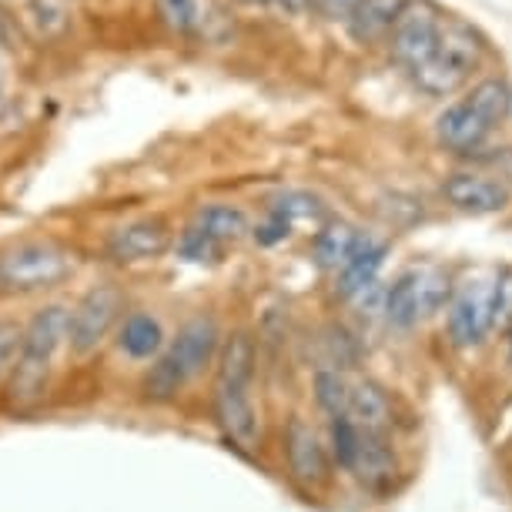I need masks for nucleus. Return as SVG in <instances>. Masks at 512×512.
<instances>
[{"label":"nucleus","mask_w":512,"mask_h":512,"mask_svg":"<svg viewBox=\"0 0 512 512\" xmlns=\"http://www.w3.org/2000/svg\"><path fill=\"white\" fill-rule=\"evenodd\" d=\"M195 228L205 231L208 238H215L218 245L225 241H238L241 235L248 231V218L241 208H231V205H208L198 211V221Z\"/></svg>","instance_id":"23"},{"label":"nucleus","mask_w":512,"mask_h":512,"mask_svg":"<svg viewBox=\"0 0 512 512\" xmlns=\"http://www.w3.org/2000/svg\"><path fill=\"white\" fill-rule=\"evenodd\" d=\"M489 134H492V124L482 118V114L472 108L466 98L449 104V108L442 111L439 121H436L439 144H442V148H449V151H459V154L479 151L482 144L489 141Z\"/></svg>","instance_id":"11"},{"label":"nucleus","mask_w":512,"mask_h":512,"mask_svg":"<svg viewBox=\"0 0 512 512\" xmlns=\"http://www.w3.org/2000/svg\"><path fill=\"white\" fill-rule=\"evenodd\" d=\"M359 4L362 0H312V7L325 17V21H342V24H349V17L355 14Z\"/></svg>","instance_id":"32"},{"label":"nucleus","mask_w":512,"mask_h":512,"mask_svg":"<svg viewBox=\"0 0 512 512\" xmlns=\"http://www.w3.org/2000/svg\"><path fill=\"white\" fill-rule=\"evenodd\" d=\"M171 245V231L158 218H141L121 225L108 238V255L114 262H144V258H158Z\"/></svg>","instance_id":"10"},{"label":"nucleus","mask_w":512,"mask_h":512,"mask_svg":"<svg viewBox=\"0 0 512 512\" xmlns=\"http://www.w3.org/2000/svg\"><path fill=\"white\" fill-rule=\"evenodd\" d=\"M118 318H121L118 288H111V285L91 288L71 312V332H67V342H71V349L77 355H91L104 338L111 335V328L118 325Z\"/></svg>","instance_id":"7"},{"label":"nucleus","mask_w":512,"mask_h":512,"mask_svg":"<svg viewBox=\"0 0 512 512\" xmlns=\"http://www.w3.org/2000/svg\"><path fill=\"white\" fill-rule=\"evenodd\" d=\"M482 54H486V47H482L479 34L472 27L446 21L436 54L422 67H415L412 81L419 84V91L432 94V98H449L459 88H466L472 71L482 64Z\"/></svg>","instance_id":"2"},{"label":"nucleus","mask_w":512,"mask_h":512,"mask_svg":"<svg viewBox=\"0 0 512 512\" xmlns=\"http://www.w3.org/2000/svg\"><path fill=\"white\" fill-rule=\"evenodd\" d=\"M502 338H506V352H509V362H512V325H509V332Z\"/></svg>","instance_id":"34"},{"label":"nucleus","mask_w":512,"mask_h":512,"mask_svg":"<svg viewBox=\"0 0 512 512\" xmlns=\"http://www.w3.org/2000/svg\"><path fill=\"white\" fill-rule=\"evenodd\" d=\"M221 352V328L211 315H195L191 322L178 328V335L171 338L164 359L175 365V372L181 375V382L198 379L211 362H218Z\"/></svg>","instance_id":"8"},{"label":"nucleus","mask_w":512,"mask_h":512,"mask_svg":"<svg viewBox=\"0 0 512 512\" xmlns=\"http://www.w3.org/2000/svg\"><path fill=\"white\" fill-rule=\"evenodd\" d=\"M442 27H446V21H442V11L432 0H405L402 14L395 17V24L389 31L392 57L409 67V71L422 67L436 54Z\"/></svg>","instance_id":"4"},{"label":"nucleus","mask_w":512,"mask_h":512,"mask_svg":"<svg viewBox=\"0 0 512 512\" xmlns=\"http://www.w3.org/2000/svg\"><path fill=\"white\" fill-rule=\"evenodd\" d=\"M385 255H389V248H385L382 241L362 238V245L355 248V255L345 262L342 272L335 275V295L345 298V302H352V298H359L365 288H372L379 282Z\"/></svg>","instance_id":"14"},{"label":"nucleus","mask_w":512,"mask_h":512,"mask_svg":"<svg viewBox=\"0 0 512 512\" xmlns=\"http://www.w3.org/2000/svg\"><path fill=\"white\" fill-rule=\"evenodd\" d=\"M466 101L492 124V128L512 114V91L502 77H486V81H479L476 88L466 94Z\"/></svg>","instance_id":"22"},{"label":"nucleus","mask_w":512,"mask_h":512,"mask_svg":"<svg viewBox=\"0 0 512 512\" xmlns=\"http://www.w3.org/2000/svg\"><path fill=\"white\" fill-rule=\"evenodd\" d=\"M272 211L278 218H285L288 225H298V221L302 225H322L325 221V205L308 191H285V195L275 198Z\"/></svg>","instance_id":"25"},{"label":"nucleus","mask_w":512,"mask_h":512,"mask_svg":"<svg viewBox=\"0 0 512 512\" xmlns=\"http://www.w3.org/2000/svg\"><path fill=\"white\" fill-rule=\"evenodd\" d=\"M442 198L462 215H496L509 205V188L499 178L482 175V171H456L442 181Z\"/></svg>","instance_id":"9"},{"label":"nucleus","mask_w":512,"mask_h":512,"mask_svg":"<svg viewBox=\"0 0 512 512\" xmlns=\"http://www.w3.org/2000/svg\"><path fill=\"white\" fill-rule=\"evenodd\" d=\"M118 345L121 352L128 355V359H154L161 349H164V328L154 315L148 312H134L124 318L121 325V335H118Z\"/></svg>","instance_id":"20"},{"label":"nucleus","mask_w":512,"mask_h":512,"mask_svg":"<svg viewBox=\"0 0 512 512\" xmlns=\"http://www.w3.org/2000/svg\"><path fill=\"white\" fill-rule=\"evenodd\" d=\"M24 345V328L17 322H0V375L11 369V362L21 355Z\"/></svg>","instance_id":"29"},{"label":"nucleus","mask_w":512,"mask_h":512,"mask_svg":"<svg viewBox=\"0 0 512 512\" xmlns=\"http://www.w3.org/2000/svg\"><path fill=\"white\" fill-rule=\"evenodd\" d=\"M258 4H265V0H258Z\"/></svg>","instance_id":"36"},{"label":"nucleus","mask_w":512,"mask_h":512,"mask_svg":"<svg viewBox=\"0 0 512 512\" xmlns=\"http://www.w3.org/2000/svg\"><path fill=\"white\" fill-rule=\"evenodd\" d=\"M181 389H185V382H181L175 365L164 359V355L151 365L148 375H144V382H141V392L148 402H171Z\"/></svg>","instance_id":"26"},{"label":"nucleus","mask_w":512,"mask_h":512,"mask_svg":"<svg viewBox=\"0 0 512 512\" xmlns=\"http://www.w3.org/2000/svg\"><path fill=\"white\" fill-rule=\"evenodd\" d=\"M71 272V255L51 241H27L0 255V292L51 288Z\"/></svg>","instance_id":"3"},{"label":"nucleus","mask_w":512,"mask_h":512,"mask_svg":"<svg viewBox=\"0 0 512 512\" xmlns=\"http://www.w3.org/2000/svg\"><path fill=\"white\" fill-rule=\"evenodd\" d=\"M215 419L228 442L238 449H255L262 436V419H258L251 392H218L215 389Z\"/></svg>","instance_id":"13"},{"label":"nucleus","mask_w":512,"mask_h":512,"mask_svg":"<svg viewBox=\"0 0 512 512\" xmlns=\"http://www.w3.org/2000/svg\"><path fill=\"white\" fill-rule=\"evenodd\" d=\"M362 245V235L345 221H335V225H322V231L315 235L312 245V258L322 272H342L345 262L355 255V248Z\"/></svg>","instance_id":"18"},{"label":"nucleus","mask_w":512,"mask_h":512,"mask_svg":"<svg viewBox=\"0 0 512 512\" xmlns=\"http://www.w3.org/2000/svg\"><path fill=\"white\" fill-rule=\"evenodd\" d=\"M446 332L456 349H476L492 332V282H462L446 305Z\"/></svg>","instance_id":"6"},{"label":"nucleus","mask_w":512,"mask_h":512,"mask_svg":"<svg viewBox=\"0 0 512 512\" xmlns=\"http://www.w3.org/2000/svg\"><path fill=\"white\" fill-rule=\"evenodd\" d=\"M178 251L188 258V262H205V258H211V255L218 251V241H215V238H208L201 228H188V231H185V238H181Z\"/></svg>","instance_id":"28"},{"label":"nucleus","mask_w":512,"mask_h":512,"mask_svg":"<svg viewBox=\"0 0 512 512\" xmlns=\"http://www.w3.org/2000/svg\"><path fill=\"white\" fill-rule=\"evenodd\" d=\"M349 419L362 432H389L395 422L392 395L375 379H355L349 389Z\"/></svg>","instance_id":"15"},{"label":"nucleus","mask_w":512,"mask_h":512,"mask_svg":"<svg viewBox=\"0 0 512 512\" xmlns=\"http://www.w3.org/2000/svg\"><path fill=\"white\" fill-rule=\"evenodd\" d=\"M385 322L395 332H409V328L419 325V318H425L422 312V272L412 268V272L399 275L385 292Z\"/></svg>","instance_id":"16"},{"label":"nucleus","mask_w":512,"mask_h":512,"mask_svg":"<svg viewBox=\"0 0 512 512\" xmlns=\"http://www.w3.org/2000/svg\"><path fill=\"white\" fill-rule=\"evenodd\" d=\"M0 41H4V17H0Z\"/></svg>","instance_id":"35"},{"label":"nucleus","mask_w":512,"mask_h":512,"mask_svg":"<svg viewBox=\"0 0 512 512\" xmlns=\"http://www.w3.org/2000/svg\"><path fill=\"white\" fill-rule=\"evenodd\" d=\"M512 325V268H499L492 278V332L506 335Z\"/></svg>","instance_id":"27"},{"label":"nucleus","mask_w":512,"mask_h":512,"mask_svg":"<svg viewBox=\"0 0 512 512\" xmlns=\"http://www.w3.org/2000/svg\"><path fill=\"white\" fill-rule=\"evenodd\" d=\"M67 332H71V308L64 305H47L31 318V325L24 328V345L14 365L11 402L24 405L41 395L47 369H51L57 349L67 342Z\"/></svg>","instance_id":"1"},{"label":"nucleus","mask_w":512,"mask_h":512,"mask_svg":"<svg viewBox=\"0 0 512 512\" xmlns=\"http://www.w3.org/2000/svg\"><path fill=\"white\" fill-rule=\"evenodd\" d=\"M278 7H285L288 14H305L312 11V0H278Z\"/></svg>","instance_id":"33"},{"label":"nucleus","mask_w":512,"mask_h":512,"mask_svg":"<svg viewBox=\"0 0 512 512\" xmlns=\"http://www.w3.org/2000/svg\"><path fill=\"white\" fill-rule=\"evenodd\" d=\"M258 369V349L248 332H235L221 342L215 365V389L218 392H251Z\"/></svg>","instance_id":"12"},{"label":"nucleus","mask_w":512,"mask_h":512,"mask_svg":"<svg viewBox=\"0 0 512 512\" xmlns=\"http://www.w3.org/2000/svg\"><path fill=\"white\" fill-rule=\"evenodd\" d=\"M288 235H292V225H288L285 218H278L275 211H268V221H262V225L255 228V241L265 248L278 245V241H285Z\"/></svg>","instance_id":"31"},{"label":"nucleus","mask_w":512,"mask_h":512,"mask_svg":"<svg viewBox=\"0 0 512 512\" xmlns=\"http://www.w3.org/2000/svg\"><path fill=\"white\" fill-rule=\"evenodd\" d=\"M352 476L362 486H385L395 476V452L389 446V439H385V432H362Z\"/></svg>","instance_id":"17"},{"label":"nucleus","mask_w":512,"mask_h":512,"mask_svg":"<svg viewBox=\"0 0 512 512\" xmlns=\"http://www.w3.org/2000/svg\"><path fill=\"white\" fill-rule=\"evenodd\" d=\"M349 389H352V382L345 379L342 369H335V365H322V369L312 375L315 405L328 415V419L349 415Z\"/></svg>","instance_id":"21"},{"label":"nucleus","mask_w":512,"mask_h":512,"mask_svg":"<svg viewBox=\"0 0 512 512\" xmlns=\"http://www.w3.org/2000/svg\"><path fill=\"white\" fill-rule=\"evenodd\" d=\"M405 0H362L349 17V34L359 44H372L379 37H389L395 17L402 14Z\"/></svg>","instance_id":"19"},{"label":"nucleus","mask_w":512,"mask_h":512,"mask_svg":"<svg viewBox=\"0 0 512 512\" xmlns=\"http://www.w3.org/2000/svg\"><path fill=\"white\" fill-rule=\"evenodd\" d=\"M161 14L168 17V24H175L178 31H188L198 21V4L195 0H161Z\"/></svg>","instance_id":"30"},{"label":"nucleus","mask_w":512,"mask_h":512,"mask_svg":"<svg viewBox=\"0 0 512 512\" xmlns=\"http://www.w3.org/2000/svg\"><path fill=\"white\" fill-rule=\"evenodd\" d=\"M359 442H362V429L349 419V415L328 419V456H332L335 469L352 472L355 456H359Z\"/></svg>","instance_id":"24"},{"label":"nucleus","mask_w":512,"mask_h":512,"mask_svg":"<svg viewBox=\"0 0 512 512\" xmlns=\"http://www.w3.org/2000/svg\"><path fill=\"white\" fill-rule=\"evenodd\" d=\"M282 446H285L288 476H292L295 486H302L305 492L325 489L328 472H332V456H328V446L305 415H292L285 422Z\"/></svg>","instance_id":"5"}]
</instances>
